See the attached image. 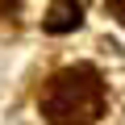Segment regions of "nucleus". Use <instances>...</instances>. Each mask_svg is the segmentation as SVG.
Wrapping results in <instances>:
<instances>
[{
	"label": "nucleus",
	"mask_w": 125,
	"mask_h": 125,
	"mask_svg": "<svg viewBox=\"0 0 125 125\" xmlns=\"http://www.w3.org/2000/svg\"><path fill=\"white\" fill-rule=\"evenodd\" d=\"M38 104L50 125H96L104 117V79L96 67L75 62V67L50 75Z\"/></svg>",
	"instance_id": "1"
},
{
	"label": "nucleus",
	"mask_w": 125,
	"mask_h": 125,
	"mask_svg": "<svg viewBox=\"0 0 125 125\" xmlns=\"http://www.w3.org/2000/svg\"><path fill=\"white\" fill-rule=\"evenodd\" d=\"M79 21H83L79 0H50V9H46V17H42L46 33H71Z\"/></svg>",
	"instance_id": "2"
},
{
	"label": "nucleus",
	"mask_w": 125,
	"mask_h": 125,
	"mask_svg": "<svg viewBox=\"0 0 125 125\" xmlns=\"http://www.w3.org/2000/svg\"><path fill=\"white\" fill-rule=\"evenodd\" d=\"M108 13H113V17L125 25V0H108Z\"/></svg>",
	"instance_id": "3"
}]
</instances>
